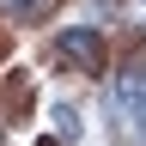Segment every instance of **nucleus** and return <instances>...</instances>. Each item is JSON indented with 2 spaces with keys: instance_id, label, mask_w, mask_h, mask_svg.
I'll return each mask as SVG.
<instances>
[{
  "instance_id": "nucleus-1",
  "label": "nucleus",
  "mask_w": 146,
  "mask_h": 146,
  "mask_svg": "<svg viewBox=\"0 0 146 146\" xmlns=\"http://www.w3.org/2000/svg\"><path fill=\"white\" fill-rule=\"evenodd\" d=\"M116 110H122V122L146 140V61H128V67H122V79H116Z\"/></svg>"
},
{
  "instance_id": "nucleus-2",
  "label": "nucleus",
  "mask_w": 146,
  "mask_h": 146,
  "mask_svg": "<svg viewBox=\"0 0 146 146\" xmlns=\"http://www.w3.org/2000/svg\"><path fill=\"white\" fill-rule=\"evenodd\" d=\"M61 55L67 61H79L85 73H104V43H98V31H61Z\"/></svg>"
},
{
  "instance_id": "nucleus-3",
  "label": "nucleus",
  "mask_w": 146,
  "mask_h": 146,
  "mask_svg": "<svg viewBox=\"0 0 146 146\" xmlns=\"http://www.w3.org/2000/svg\"><path fill=\"white\" fill-rule=\"evenodd\" d=\"M0 6H6L12 18H25V12H36V6H43V0H0Z\"/></svg>"
}]
</instances>
